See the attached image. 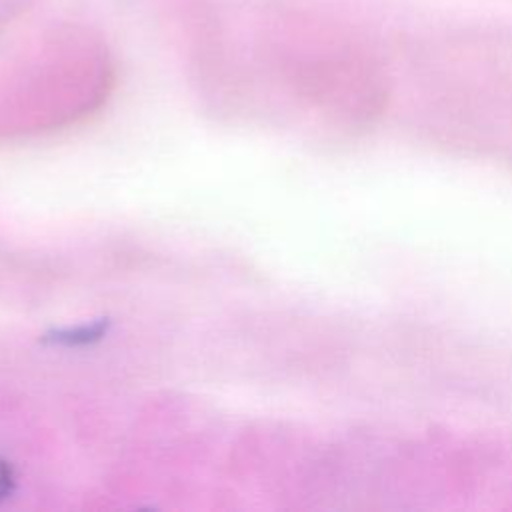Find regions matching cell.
Returning a JSON list of instances; mask_svg holds the SVG:
<instances>
[{
  "label": "cell",
  "mask_w": 512,
  "mask_h": 512,
  "mask_svg": "<svg viewBox=\"0 0 512 512\" xmlns=\"http://www.w3.org/2000/svg\"><path fill=\"white\" fill-rule=\"evenodd\" d=\"M12 488H14V472L10 464L0 460V500L6 498L12 492Z\"/></svg>",
  "instance_id": "6da1fadb"
}]
</instances>
